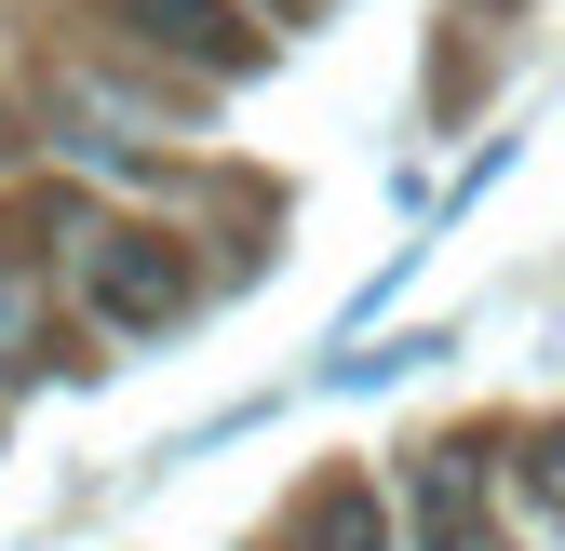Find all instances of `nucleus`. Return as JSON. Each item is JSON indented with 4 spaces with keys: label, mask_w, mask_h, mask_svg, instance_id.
Here are the masks:
<instances>
[{
    "label": "nucleus",
    "mask_w": 565,
    "mask_h": 551,
    "mask_svg": "<svg viewBox=\"0 0 565 551\" xmlns=\"http://www.w3.org/2000/svg\"><path fill=\"white\" fill-rule=\"evenodd\" d=\"M82 283H95V310H108V323H175V296H189V269L162 256V229H95V256H82Z\"/></svg>",
    "instance_id": "nucleus-1"
},
{
    "label": "nucleus",
    "mask_w": 565,
    "mask_h": 551,
    "mask_svg": "<svg viewBox=\"0 0 565 551\" xmlns=\"http://www.w3.org/2000/svg\"><path fill=\"white\" fill-rule=\"evenodd\" d=\"M135 28H149L162 54H189V67H256V28L230 14V0H121Z\"/></svg>",
    "instance_id": "nucleus-2"
},
{
    "label": "nucleus",
    "mask_w": 565,
    "mask_h": 551,
    "mask_svg": "<svg viewBox=\"0 0 565 551\" xmlns=\"http://www.w3.org/2000/svg\"><path fill=\"white\" fill-rule=\"evenodd\" d=\"M417 538L431 551H499V525H484V498H471V444L417 457Z\"/></svg>",
    "instance_id": "nucleus-3"
},
{
    "label": "nucleus",
    "mask_w": 565,
    "mask_h": 551,
    "mask_svg": "<svg viewBox=\"0 0 565 551\" xmlns=\"http://www.w3.org/2000/svg\"><path fill=\"white\" fill-rule=\"evenodd\" d=\"M525 498L565 525V431H539V457H525Z\"/></svg>",
    "instance_id": "nucleus-4"
},
{
    "label": "nucleus",
    "mask_w": 565,
    "mask_h": 551,
    "mask_svg": "<svg viewBox=\"0 0 565 551\" xmlns=\"http://www.w3.org/2000/svg\"><path fill=\"white\" fill-rule=\"evenodd\" d=\"M0 364H28V283L0 269Z\"/></svg>",
    "instance_id": "nucleus-5"
}]
</instances>
